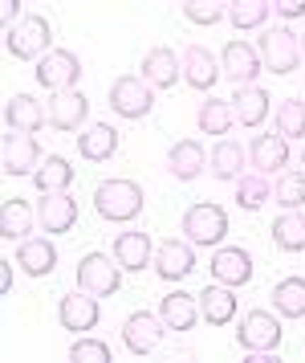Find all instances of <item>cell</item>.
I'll use <instances>...</instances> for the list:
<instances>
[{"instance_id": "6da1fadb", "label": "cell", "mask_w": 305, "mask_h": 363, "mask_svg": "<svg viewBox=\"0 0 305 363\" xmlns=\"http://www.w3.org/2000/svg\"><path fill=\"white\" fill-rule=\"evenodd\" d=\"M94 208L102 220H114V225H127V220H139L143 216V188L134 180H122V176H110L94 188Z\"/></svg>"}, {"instance_id": "7a4b0ae2", "label": "cell", "mask_w": 305, "mask_h": 363, "mask_svg": "<svg viewBox=\"0 0 305 363\" xmlns=\"http://www.w3.org/2000/svg\"><path fill=\"white\" fill-rule=\"evenodd\" d=\"M260 62H265V69L269 74H277V78H285V74H293V69L301 66V37L293 33L289 25H273V29H265L260 33Z\"/></svg>"}, {"instance_id": "3957f363", "label": "cell", "mask_w": 305, "mask_h": 363, "mask_svg": "<svg viewBox=\"0 0 305 363\" xmlns=\"http://www.w3.org/2000/svg\"><path fill=\"white\" fill-rule=\"evenodd\" d=\"M106 102L118 118H146L151 106H155V86L146 82L143 74H122V78L110 82Z\"/></svg>"}, {"instance_id": "277c9868", "label": "cell", "mask_w": 305, "mask_h": 363, "mask_svg": "<svg viewBox=\"0 0 305 363\" xmlns=\"http://www.w3.org/2000/svg\"><path fill=\"white\" fill-rule=\"evenodd\" d=\"M49 41H53V29H49V21L41 17V13H25L13 29H4V45H8V53L21 57V62L45 57Z\"/></svg>"}, {"instance_id": "5b68a950", "label": "cell", "mask_w": 305, "mask_h": 363, "mask_svg": "<svg viewBox=\"0 0 305 363\" xmlns=\"http://www.w3.org/2000/svg\"><path fill=\"white\" fill-rule=\"evenodd\" d=\"M183 233H188L192 245H204V249L224 245L228 213L220 208V204H212V200H200V204H192V208L183 213Z\"/></svg>"}, {"instance_id": "8992f818", "label": "cell", "mask_w": 305, "mask_h": 363, "mask_svg": "<svg viewBox=\"0 0 305 363\" xmlns=\"http://www.w3.org/2000/svg\"><path fill=\"white\" fill-rule=\"evenodd\" d=\"M78 286L94 298L118 294V286H122V265H118V257L114 253L110 257L106 253H86L78 262Z\"/></svg>"}, {"instance_id": "52a82bcc", "label": "cell", "mask_w": 305, "mask_h": 363, "mask_svg": "<svg viewBox=\"0 0 305 363\" xmlns=\"http://www.w3.org/2000/svg\"><path fill=\"white\" fill-rule=\"evenodd\" d=\"M285 339V330H281V318L269 311H248L241 318V327H236V343L248 351V355H260V351H277Z\"/></svg>"}, {"instance_id": "ba28073f", "label": "cell", "mask_w": 305, "mask_h": 363, "mask_svg": "<svg viewBox=\"0 0 305 363\" xmlns=\"http://www.w3.org/2000/svg\"><path fill=\"white\" fill-rule=\"evenodd\" d=\"M37 82L45 86L49 94H57V90H74L81 82V62L74 50H49L45 57H37Z\"/></svg>"}, {"instance_id": "9c48e42d", "label": "cell", "mask_w": 305, "mask_h": 363, "mask_svg": "<svg viewBox=\"0 0 305 363\" xmlns=\"http://www.w3.org/2000/svg\"><path fill=\"white\" fill-rule=\"evenodd\" d=\"M163 330H167L163 314L134 311V314H127V318H122V347H127L130 355H151V351L159 347Z\"/></svg>"}, {"instance_id": "30bf717a", "label": "cell", "mask_w": 305, "mask_h": 363, "mask_svg": "<svg viewBox=\"0 0 305 363\" xmlns=\"http://www.w3.org/2000/svg\"><path fill=\"white\" fill-rule=\"evenodd\" d=\"M41 143L29 131H8L4 135V147H0V167L4 176H33L41 167Z\"/></svg>"}, {"instance_id": "8fae6325", "label": "cell", "mask_w": 305, "mask_h": 363, "mask_svg": "<svg viewBox=\"0 0 305 363\" xmlns=\"http://www.w3.org/2000/svg\"><path fill=\"white\" fill-rule=\"evenodd\" d=\"M208 269H212V281H224L232 290H241V286L253 281V253L244 245H216Z\"/></svg>"}, {"instance_id": "7c38bea8", "label": "cell", "mask_w": 305, "mask_h": 363, "mask_svg": "<svg viewBox=\"0 0 305 363\" xmlns=\"http://www.w3.org/2000/svg\"><path fill=\"white\" fill-rule=\"evenodd\" d=\"M195 269V245L188 237H167L155 249V274L163 281H183Z\"/></svg>"}, {"instance_id": "4fadbf2b", "label": "cell", "mask_w": 305, "mask_h": 363, "mask_svg": "<svg viewBox=\"0 0 305 363\" xmlns=\"http://www.w3.org/2000/svg\"><path fill=\"white\" fill-rule=\"evenodd\" d=\"M37 225L41 233H69L78 225V200L69 196V192H41L37 200Z\"/></svg>"}, {"instance_id": "5bb4252c", "label": "cell", "mask_w": 305, "mask_h": 363, "mask_svg": "<svg viewBox=\"0 0 305 363\" xmlns=\"http://www.w3.org/2000/svg\"><path fill=\"white\" fill-rule=\"evenodd\" d=\"M57 318H62L65 330H74V335H86V330L98 327V318H102V306H98L94 294H86V290H74V294H62L57 302Z\"/></svg>"}, {"instance_id": "9a60e30c", "label": "cell", "mask_w": 305, "mask_h": 363, "mask_svg": "<svg viewBox=\"0 0 305 363\" xmlns=\"http://www.w3.org/2000/svg\"><path fill=\"white\" fill-rule=\"evenodd\" d=\"M90 115V99L81 90H57L49 99V127L53 131H81Z\"/></svg>"}, {"instance_id": "2e32d148", "label": "cell", "mask_w": 305, "mask_h": 363, "mask_svg": "<svg viewBox=\"0 0 305 363\" xmlns=\"http://www.w3.org/2000/svg\"><path fill=\"white\" fill-rule=\"evenodd\" d=\"M248 160H253V172L260 176H281L289 167V139L285 135H257L248 143Z\"/></svg>"}, {"instance_id": "e0dca14e", "label": "cell", "mask_w": 305, "mask_h": 363, "mask_svg": "<svg viewBox=\"0 0 305 363\" xmlns=\"http://www.w3.org/2000/svg\"><path fill=\"white\" fill-rule=\"evenodd\" d=\"M220 69H224V78H232L236 86H248L257 82V74L265 69V62H260V50H253L248 41H228L224 45V57H220Z\"/></svg>"}, {"instance_id": "ac0fdd59", "label": "cell", "mask_w": 305, "mask_h": 363, "mask_svg": "<svg viewBox=\"0 0 305 363\" xmlns=\"http://www.w3.org/2000/svg\"><path fill=\"white\" fill-rule=\"evenodd\" d=\"M146 82L155 86V90H171V86L183 78V57L175 50H167V45H155V50L143 53V66H139Z\"/></svg>"}, {"instance_id": "d6986e66", "label": "cell", "mask_w": 305, "mask_h": 363, "mask_svg": "<svg viewBox=\"0 0 305 363\" xmlns=\"http://www.w3.org/2000/svg\"><path fill=\"white\" fill-rule=\"evenodd\" d=\"M13 262L29 274V278H45L57 269V245L49 241V237H25V241H16V253Z\"/></svg>"}, {"instance_id": "ffe728a7", "label": "cell", "mask_w": 305, "mask_h": 363, "mask_svg": "<svg viewBox=\"0 0 305 363\" xmlns=\"http://www.w3.org/2000/svg\"><path fill=\"white\" fill-rule=\"evenodd\" d=\"M110 253L118 257V265H122L127 274H139V269H146L151 257H155V241H151V233L130 229V233H118V237H114Z\"/></svg>"}, {"instance_id": "44dd1931", "label": "cell", "mask_w": 305, "mask_h": 363, "mask_svg": "<svg viewBox=\"0 0 305 363\" xmlns=\"http://www.w3.org/2000/svg\"><path fill=\"white\" fill-rule=\"evenodd\" d=\"M4 123H8V131L37 135L41 127H49V106H41L33 94H13L4 102Z\"/></svg>"}, {"instance_id": "7402d4cb", "label": "cell", "mask_w": 305, "mask_h": 363, "mask_svg": "<svg viewBox=\"0 0 305 363\" xmlns=\"http://www.w3.org/2000/svg\"><path fill=\"white\" fill-rule=\"evenodd\" d=\"M232 111H236V123H241V127H260V123L269 118V111H273V99H269L265 86L248 82V86H236Z\"/></svg>"}, {"instance_id": "603a6c76", "label": "cell", "mask_w": 305, "mask_h": 363, "mask_svg": "<svg viewBox=\"0 0 305 363\" xmlns=\"http://www.w3.org/2000/svg\"><path fill=\"white\" fill-rule=\"evenodd\" d=\"M179 57H183V78H188V86H192V90H212V86H216V78L224 74V69H220V62H216V53L204 50V45H188Z\"/></svg>"}, {"instance_id": "cb8c5ba5", "label": "cell", "mask_w": 305, "mask_h": 363, "mask_svg": "<svg viewBox=\"0 0 305 363\" xmlns=\"http://www.w3.org/2000/svg\"><path fill=\"white\" fill-rule=\"evenodd\" d=\"M204 164H208V151H204L200 139H179V143H171V151H167V172L183 184H192L195 176L204 172Z\"/></svg>"}, {"instance_id": "d4e9b609", "label": "cell", "mask_w": 305, "mask_h": 363, "mask_svg": "<svg viewBox=\"0 0 305 363\" xmlns=\"http://www.w3.org/2000/svg\"><path fill=\"white\" fill-rule=\"evenodd\" d=\"M78 151H81V160H90V164H106L118 151V131L110 123H90V127L78 131Z\"/></svg>"}, {"instance_id": "484cf974", "label": "cell", "mask_w": 305, "mask_h": 363, "mask_svg": "<svg viewBox=\"0 0 305 363\" xmlns=\"http://www.w3.org/2000/svg\"><path fill=\"white\" fill-rule=\"evenodd\" d=\"M159 314L167 330H192L204 314H200V298H192L188 290H167L159 302Z\"/></svg>"}, {"instance_id": "4316f807", "label": "cell", "mask_w": 305, "mask_h": 363, "mask_svg": "<svg viewBox=\"0 0 305 363\" xmlns=\"http://www.w3.org/2000/svg\"><path fill=\"white\" fill-rule=\"evenodd\" d=\"M195 298H200V314H204V323H212V327H224V323L236 318V294H232V286H224V281L204 286Z\"/></svg>"}, {"instance_id": "83f0119b", "label": "cell", "mask_w": 305, "mask_h": 363, "mask_svg": "<svg viewBox=\"0 0 305 363\" xmlns=\"http://www.w3.org/2000/svg\"><path fill=\"white\" fill-rule=\"evenodd\" d=\"M208 164H212V176H216V180H232L236 184L244 176V164H248V147H241L236 139H216Z\"/></svg>"}, {"instance_id": "f1b7e54d", "label": "cell", "mask_w": 305, "mask_h": 363, "mask_svg": "<svg viewBox=\"0 0 305 363\" xmlns=\"http://www.w3.org/2000/svg\"><path fill=\"white\" fill-rule=\"evenodd\" d=\"M37 225V213H33L29 204L21 196H8L4 200V208H0V237L4 241H25Z\"/></svg>"}, {"instance_id": "f546056e", "label": "cell", "mask_w": 305, "mask_h": 363, "mask_svg": "<svg viewBox=\"0 0 305 363\" xmlns=\"http://www.w3.org/2000/svg\"><path fill=\"white\" fill-rule=\"evenodd\" d=\"M273 245L285 253H301L305 249V213L301 208H281V216L273 220Z\"/></svg>"}, {"instance_id": "4dcf8cb0", "label": "cell", "mask_w": 305, "mask_h": 363, "mask_svg": "<svg viewBox=\"0 0 305 363\" xmlns=\"http://www.w3.org/2000/svg\"><path fill=\"white\" fill-rule=\"evenodd\" d=\"M273 311L281 318H305V278L289 274L273 286Z\"/></svg>"}, {"instance_id": "1f68e13d", "label": "cell", "mask_w": 305, "mask_h": 363, "mask_svg": "<svg viewBox=\"0 0 305 363\" xmlns=\"http://www.w3.org/2000/svg\"><path fill=\"white\" fill-rule=\"evenodd\" d=\"M33 184H37V192H69V184H74V167L65 155H45L41 167L33 172Z\"/></svg>"}, {"instance_id": "d6a6232c", "label": "cell", "mask_w": 305, "mask_h": 363, "mask_svg": "<svg viewBox=\"0 0 305 363\" xmlns=\"http://www.w3.org/2000/svg\"><path fill=\"white\" fill-rule=\"evenodd\" d=\"M232 123H236V111H232V102H220V99H204L200 102V111H195V127L204 135H228L232 131Z\"/></svg>"}, {"instance_id": "836d02e7", "label": "cell", "mask_w": 305, "mask_h": 363, "mask_svg": "<svg viewBox=\"0 0 305 363\" xmlns=\"http://www.w3.org/2000/svg\"><path fill=\"white\" fill-rule=\"evenodd\" d=\"M269 13H273V0H228V25L241 33L260 29L269 21Z\"/></svg>"}, {"instance_id": "e575fe53", "label": "cell", "mask_w": 305, "mask_h": 363, "mask_svg": "<svg viewBox=\"0 0 305 363\" xmlns=\"http://www.w3.org/2000/svg\"><path fill=\"white\" fill-rule=\"evenodd\" d=\"M269 196H273V184H269V176L253 172V176H241V180H236V204H241L244 213H257V208H265V204H269Z\"/></svg>"}, {"instance_id": "d590c367", "label": "cell", "mask_w": 305, "mask_h": 363, "mask_svg": "<svg viewBox=\"0 0 305 363\" xmlns=\"http://www.w3.org/2000/svg\"><path fill=\"white\" fill-rule=\"evenodd\" d=\"M273 196L281 208H301L305 204V172H281L273 184Z\"/></svg>"}, {"instance_id": "8d00e7d4", "label": "cell", "mask_w": 305, "mask_h": 363, "mask_svg": "<svg viewBox=\"0 0 305 363\" xmlns=\"http://www.w3.org/2000/svg\"><path fill=\"white\" fill-rule=\"evenodd\" d=\"M277 135H285V139H301L305 135V102L301 99H285L277 106Z\"/></svg>"}, {"instance_id": "74e56055", "label": "cell", "mask_w": 305, "mask_h": 363, "mask_svg": "<svg viewBox=\"0 0 305 363\" xmlns=\"http://www.w3.org/2000/svg\"><path fill=\"white\" fill-rule=\"evenodd\" d=\"M183 17L192 21V25H200V29H208L220 17H228V0H188L183 4Z\"/></svg>"}, {"instance_id": "f35d334b", "label": "cell", "mask_w": 305, "mask_h": 363, "mask_svg": "<svg viewBox=\"0 0 305 363\" xmlns=\"http://www.w3.org/2000/svg\"><path fill=\"white\" fill-rule=\"evenodd\" d=\"M69 359L74 363H110V347L102 339H78L69 347Z\"/></svg>"}, {"instance_id": "ab89813d", "label": "cell", "mask_w": 305, "mask_h": 363, "mask_svg": "<svg viewBox=\"0 0 305 363\" xmlns=\"http://www.w3.org/2000/svg\"><path fill=\"white\" fill-rule=\"evenodd\" d=\"M273 13L281 21H297L305 17V0H273Z\"/></svg>"}, {"instance_id": "60d3db41", "label": "cell", "mask_w": 305, "mask_h": 363, "mask_svg": "<svg viewBox=\"0 0 305 363\" xmlns=\"http://www.w3.org/2000/svg\"><path fill=\"white\" fill-rule=\"evenodd\" d=\"M0 21H4V29H13L21 21V0H0Z\"/></svg>"}, {"instance_id": "b9f144b4", "label": "cell", "mask_w": 305, "mask_h": 363, "mask_svg": "<svg viewBox=\"0 0 305 363\" xmlns=\"http://www.w3.org/2000/svg\"><path fill=\"white\" fill-rule=\"evenodd\" d=\"M13 265L16 262H0V294H8V290H13Z\"/></svg>"}, {"instance_id": "7bdbcfd3", "label": "cell", "mask_w": 305, "mask_h": 363, "mask_svg": "<svg viewBox=\"0 0 305 363\" xmlns=\"http://www.w3.org/2000/svg\"><path fill=\"white\" fill-rule=\"evenodd\" d=\"M301 53H305V33H301Z\"/></svg>"}, {"instance_id": "ee69618b", "label": "cell", "mask_w": 305, "mask_h": 363, "mask_svg": "<svg viewBox=\"0 0 305 363\" xmlns=\"http://www.w3.org/2000/svg\"><path fill=\"white\" fill-rule=\"evenodd\" d=\"M301 164H305V151H301Z\"/></svg>"}]
</instances>
